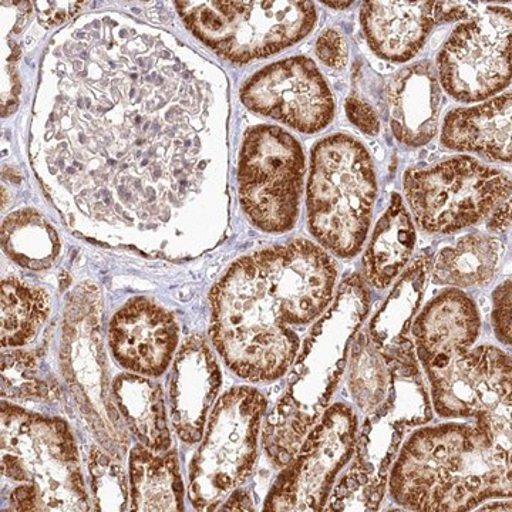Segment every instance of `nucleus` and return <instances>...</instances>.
<instances>
[{
    "label": "nucleus",
    "mask_w": 512,
    "mask_h": 512,
    "mask_svg": "<svg viewBox=\"0 0 512 512\" xmlns=\"http://www.w3.org/2000/svg\"><path fill=\"white\" fill-rule=\"evenodd\" d=\"M416 228L399 194L377 222L363 266L367 284L383 291L393 284L407 265L416 247Z\"/></svg>",
    "instance_id": "4be33fe9"
},
{
    "label": "nucleus",
    "mask_w": 512,
    "mask_h": 512,
    "mask_svg": "<svg viewBox=\"0 0 512 512\" xmlns=\"http://www.w3.org/2000/svg\"><path fill=\"white\" fill-rule=\"evenodd\" d=\"M247 109L299 131L315 134L335 117L336 104L325 77L309 57L269 64L241 89Z\"/></svg>",
    "instance_id": "2eb2a0df"
},
{
    "label": "nucleus",
    "mask_w": 512,
    "mask_h": 512,
    "mask_svg": "<svg viewBox=\"0 0 512 512\" xmlns=\"http://www.w3.org/2000/svg\"><path fill=\"white\" fill-rule=\"evenodd\" d=\"M357 416L346 404L323 413L266 500V511H319L357 443Z\"/></svg>",
    "instance_id": "ddd939ff"
},
{
    "label": "nucleus",
    "mask_w": 512,
    "mask_h": 512,
    "mask_svg": "<svg viewBox=\"0 0 512 512\" xmlns=\"http://www.w3.org/2000/svg\"><path fill=\"white\" fill-rule=\"evenodd\" d=\"M89 467L97 510H124L130 493L123 468L100 450H93L90 454Z\"/></svg>",
    "instance_id": "c756f323"
},
{
    "label": "nucleus",
    "mask_w": 512,
    "mask_h": 512,
    "mask_svg": "<svg viewBox=\"0 0 512 512\" xmlns=\"http://www.w3.org/2000/svg\"><path fill=\"white\" fill-rule=\"evenodd\" d=\"M192 35L235 64L265 59L305 39L315 28L312 2H177Z\"/></svg>",
    "instance_id": "0eeeda50"
},
{
    "label": "nucleus",
    "mask_w": 512,
    "mask_h": 512,
    "mask_svg": "<svg viewBox=\"0 0 512 512\" xmlns=\"http://www.w3.org/2000/svg\"><path fill=\"white\" fill-rule=\"evenodd\" d=\"M504 245L491 235L470 234L454 247L441 249L431 265L434 282L457 288H476L493 281L501 264Z\"/></svg>",
    "instance_id": "393cba45"
},
{
    "label": "nucleus",
    "mask_w": 512,
    "mask_h": 512,
    "mask_svg": "<svg viewBox=\"0 0 512 512\" xmlns=\"http://www.w3.org/2000/svg\"><path fill=\"white\" fill-rule=\"evenodd\" d=\"M315 52L320 62L330 69L343 70L348 64V42L339 30L328 29L320 33L316 40Z\"/></svg>",
    "instance_id": "2f4dec72"
},
{
    "label": "nucleus",
    "mask_w": 512,
    "mask_h": 512,
    "mask_svg": "<svg viewBox=\"0 0 512 512\" xmlns=\"http://www.w3.org/2000/svg\"><path fill=\"white\" fill-rule=\"evenodd\" d=\"M360 22L375 55L387 62L412 60L441 25L439 2H366Z\"/></svg>",
    "instance_id": "6ab92c4d"
},
{
    "label": "nucleus",
    "mask_w": 512,
    "mask_h": 512,
    "mask_svg": "<svg viewBox=\"0 0 512 512\" xmlns=\"http://www.w3.org/2000/svg\"><path fill=\"white\" fill-rule=\"evenodd\" d=\"M2 245L10 259L33 271L55 264L62 251L56 229L35 210L15 212L3 221Z\"/></svg>",
    "instance_id": "bb28decb"
},
{
    "label": "nucleus",
    "mask_w": 512,
    "mask_h": 512,
    "mask_svg": "<svg viewBox=\"0 0 512 512\" xmlns=\"http://www.w3.org/2000/svg\"><path fill=\"white\" fill-rule=\"evenodd\" d=\"M266 407L252 387H234L221 397L191 463L190 500L197 510H215L251 476Z\"/></svg>",
    "instance_id": "9d476101"
},
{
    "label": "nucleus",
    "mask_w": 512,
    "mask_h": 512,
    "mask_svg": "<svg viewBox=\"0 0 512 512\" xmlns=\"http://www.w3.org/2000/svg\"><path fill=\"white\" fill-rule=\"evenodd\" d=\"M441 144L460 153H474L494 163H511V93L447 114Z\"/></svg>",
    "instance_id": "412c9836"
},
{
    "label": "nucleus",
    "mask_w": 512,
    "mask_h": 512,
    "mask_svg": "<svg viewBox=\"0 0 512 512\" xmlns=\"http://www.w3.org/2000/svg\"><path fill=\"white\" fill-rule=\"evenodd\" d=\"M493 328L495 336L505 346H511V281L498 286L493 295Z\"/></svg>",
    "instance_id": "473e14b6"
},
{
    "label": "nucleus",
    "mask_w": 512,
    "mask_h": 512,
    "mask_svg": "<svg viewBox=\"0 0 512 512\" xmlns=\"http://www.w3.org/2000/svg\"><path fill=\"white\" fill-rule=\"evenodd\" d=\"M50 312V296L16 278L2 281V346L28 345L42 329Z\"/></svg>",
    "instance_id": "cd10ccee"
},
{
    "label": "nucleus",
    "mask_w": 512,
    "mask_h": 512,
    "mask_svg": "<svg viewBox=\"0 0 512 512\" xmlns=\"http://www.w3.org/2000/svg\"><path fill=\"white\" fill-rule=\"evenodd\" d=\"M338 265L319 245L293 239L231 265L212 288L210 335L225 365L254 383L286 375L301 332L335 298Z\"/></svg>",
    "instance_id": "f03ea898"
},
{
    "label": "nucleus",
    "mask_w": 512,
    "mask_h": 512,
    "mask_svg": "<svg viewBox=\"0 0 512 512\" xmlns=\"http://www.w3.org/2000/svg\"><path fill=\"white\" fill-rule=\"evenodd\" d=\"M441 89L461 103L490 99L511 83V12L488 6L461 23L437 56Z\"/></svg>",
    "instance_id": "f8f14e48"
},
{
    "label": "nucleus",
    "mask_w": 512,
    "mask_h": 512,
    "mask_svg": "<svg viewBox=\"0 0 512 512\" xmlns=\"http://www.w3.org/2000/svg\"><path fill=\"white\" fill-rule=\"evenodd\" d=\"M377 197L375 165L350 134H332L312 148L308 225L329 254L350 259L365 245Z\"/></svg>",
    "instance_id": "39448f33"
},
{
    "label": "nucleus",
    "mask_w": 512,
    "mask_h": 512,
    "mask_svg": "<svg viewBox=\"0 0 512 512\" xmlns=\"http://www.w3.org/2000/svg\"><path fill=\"white\" fill-rule=\"evenodd\" d=\"M430 420L429 394L419 365L414 360L392 363L386 397L363 424L355 463L335 488L328 510H377L404 434Z\"/></svg>",
    "instance_id": "423d86ee"
},
{
    "label": "nucleus",
    "mask_w": 512,
    "mask_h": 512,
    "mask_svg": "<svg viewBox=\"0 0 512 512\" xmlns=\"http://www.w3.org/2000/svg\"><path fill=\"white\" fill-rule=\"evenodd\" d=\"M109 345L114 359L131 373L163 375L178 345V325L171 313L146 298L127 302L111 319Z\"/></svg>",
    "instance_id": "dca6fc26"
},
{
    "label": "nucleus",
    "mask_w": 512,
    "mask_h": 512,
    "mask_svg": "<svg viewBox=\"0 0 512 512\" xmlns=\"http://www.w3.org/2000/svg\"><path fill=\"white\" fill-rule=\"evenodd\" d=\"M387 97L390 126L400 144L421 147L436 137L443 93L429 60L410 64L394 74Z\"/></svg>",
    "instance_id": "aec40b11"
},
{
    "label": "nucleus",
    "mask_w": 512,
    "mask_h": 512,
    "mask_svg": "<svg viewBox=\"0 0 512 512\" xmlns=\"http://www.w3.org/2000/svg\"><path fill=\"white\" fill-rule=\"evenodd\" d=\"M370 311L369 286L362 276L345 279L335 301L303 343L288 390L266 416L262 440L275 466L285 467L325 413L345 372L350 343Z\"/></svg>",
    "instance_id": "20e7f679"
},
{
    "label": "nucleus",
    "mask_w": 512,
    "mask_h": 512,
    "mask_svg": "<svg viewBox=\"0 0 512 512\" xmlns=\"http://www.w3.org/2000/svg\"><path fill=\"white\" fill-rule=\"evenodd\" d=\"M389 488L413 511H470L511 497V426L477 419L417 430L400 450Z\"/></svg>",
    "instance_id": "7ed1b4c3"
},
{
    "label": "nucleus",
    "mask_w": 512,
    "mask_h": 512,
    "mask_svg": "<svg viewBox=\"0 0 512 512\" xmlns=\"http://www.w3.org/2000/svg\"><path fill=\"white\" fill-rule=\"evenodd\" d=\"M254 504L244 491H234L229 495L227 503L222 505V511H252Z\"/></svg>",
    "instance_id": "e433bc0d"
},
{
    "label": "nucleus",
    "mask_w": 512,
    "mask_h": 512,
    "mask_svg": "<svg viewBox=\"0 0 512 512\" xmlns=\"http://www.w3.org/2000/svg\"><path fill=\"white\" fill-rule=\"evenodd\" d=\"M299 141L278 126L251 127L238 163L239 200L249 222L268 234L295 228L305 177Z\"/></svg>",
    "instance_id": "9b49d317"
},
{
    "label": "nucleus",
    "mask_w": 512,
    "mask_h": 512,
    "mask_svg": "<svg viewBox=\"0 0 512 512\" xmlns=\"http://www.w3.org/2000/svg\"><path fill=\"white\" fill-rule=\"evenodd\" d=\"M346 114L350 123L355 124L362 133L367 136H377L380 131L379 114L375 107L369 101L363 100L362 97L352 94L346 100Z\"/></svg>",
    "instance_id": "72a5a7b5"
},
{
    "label": "nucleus",
    "mask_w": 512,
    "mask_h": 512,
    "mask_svg": "<svg viewBox=\"0 0 512 512\" xmlns=\"http://www.w3.org/2000/svg\"><path fill=\"white\" fill-rule=\"evenodd\" d=\"M221 380L220 366L208 343L198 336L187 340L175 360L170 386L171 419L184 443L202 440Z\"/></svg>",
    "instance_id": "f3484780"
},
{
    "label": "nucleus",
    "mask_w": 512,
    "mask_h": 512,
    "mask_svg": "<svg viewBox=\"0 0 512 512\" xmlns=\"http://www.w3.org/2000/svg\"><path fill=\"white\" fill-rule=\"evenodd\" d=\"M481 316L476 302L460 289H447L427 303L413 323L417 357L424 370L443 366L476 343Z\"/></svg>",
    "instance_id": "a211bd4d"
},
{
    "label": "nucleus",
    "mask_w": 512,
    "mask_h": 512,
    "mask_svg": "<svg viewBox=\"0 0 512 512\" xmlns=\"http://www.w3.org/2000/svg\"><path fill=\"white\" fill-rule=\"evenodd\" d=\"M389 384L386 350L376 346L367 333L355 336L350 360L349 389L357 406L367 413L375 410L386 397Z\"/></svg>",
    "instance_id": "c85d7f7f"
},
{
    "label": "nucleus",
    "mask_w": 512,
    "mask_h": 512,
    "mask_svg": "<svg viewBox=\"0 0 512 512\" xmlns=\"http://www.w3.org/2000/svg\"><path fill=\"white\" fill-rule=\"evenodd\" d=\"M130 497L134 511H183L184 485L174 451L158 456L146 446L130 454Z\"/></svg>",
    "instance_id": "5701e85b"
},
{
    "label": "nucleus",
    "mask_w": 512,
    "mask_h": 512,
    "mask_svg": "<svg viewBox=\"0 0 512 512\" xmlns=\"http://www.w3.org/2000/svg\"><path fill=\"white\" fill-rule=\"evenodd\" d=\"M3 386L8 396L23 399H45L49 396L45 383L35 379L36 363L28 353L15 352L3 356Z\"/></svg>",
    "instance_id": "7c9ffc66"
},
{
    "label": "nucleus",
    "mask_w": 512,
    "mask_h": 512,
    "mask_svg": "<svg viewBox=\"0 0 512 512\" xmlns=\"http://www.w3.org/2000/svg\"><path fill=\"white\" fill-rule=\"evenodd\" d=\"M87 3H74V2H39L37 9H39V20L45 28H53V26L60 25L64 20L73 18L83 6Z\"/></svg>",
    "instance_id": "f704fd0d"
},
{
    "label": "nucleus",
    "mask_w": 512,
    "mask_h": 512,
    "mask_svg": "<svg viewBox=\"0 0 512 512\" xmlns=\"http://www.w3.org/2000/svg\"><path fill=\"white\" fill-rule=\"evenodd\" d=\"M431 271L429 256H420L404 272L380 311L373 316L367 335L380 349H389L406 339L424 296Z\"/></svg>",
    "instance_id": "a878e982"
},
{
    "label": "nucleus",
    "mask_w": 512,
    "mask_h": 512,
    "mask_svg": "<svg viewBox=\"0 0 512 512\" xmlns=\"http://www.w3.org/2000/svg\"><path fill=\"white\" fill-rule=\"evenodd\" d=\"M511 225V201L507 200L503 204L498 205L497 208L490 214V220L487 222V227L490 231L497 232V234H505L510 229Z\"/></svg>",
    "instance_id": "c9c22d12"
},
{
    "label": "nucleus",
    "mask_w": 512,
    "mask_h": 512,
    "mask_svg": "<svg viewBox=\"0 0 512 512\" xmlns=\"http://www.w3.org/2000/svg\"><path fill=\"white\" fill-rule=\"evenodd\" d=\"M403 188L420 229L446 235L480 224L510 200L511 177L476 158L458 156L429 168H409Z\"/></svg>",
    "instance_id": "1a4fd4ad"
},
{
    "label": "nucleus",
    "mask_w": 512,
    "mask_h": 512,
    "mask_svg": "<svg viewBox=\"0 0 512 512\" xmlns=\"http://www.w3.org/2000/svg\"><path fill=\"white\" fill-rule=\"evenodd\" d=\"M2 426L3 476L35 485L45 511L87 510L76 444L64 421L3 404Z\"/></svg>",
    "instance_id": "6e6552de"
},
{
    "label": "nucleus",
    "mask_w": 512,
    "mask_h": 512,
    "mask_svg": "<svg viewBox=\"0 0 512 512\" xmlns=\"http://www.w3.org/2000/svg\"><path fill=\"white\" fill-rule=\"evenodd\" d=\"M434 409L447 419H487L511 426V359L478 346L427 372Z\"/></svg>",
    "instance_id": "4468645a"
},
{
    "label": "nucleus",
    "mask_w": 512,
    "mask_h": 512,
    "mask_svg": "<svg viewBox=\"0 0 512 512\" xmlns=\"http://www.w3.org/2000/svg\"><path fill=\"white\" fill-rule=\"evenodd\" d=\"M113 393L120 412L143 446L165 453L171 446L163 390L146 376L121 375Z\"/></svg>",
    "instance_id": "b1692460"
},
{
    "label": "nucleus",
    "mask_w": 512,
    "mask_h": 512,
    "mask_svg": "<svg viewBox=\"0 0 512 512\" xmlns=\"http://www.w3.org/2000/svg\"><path fill=\"white\" fill-rule=\"evenodd\" d=\"M227 120L218 67L164 30L90 13L47 46L30 157L69 224L174 227L201 251L222 229Z\"/></svg>",
    "instance_id": "f257e3e1"
},
{
    "label": "nucleus",
    "mask_w": 512,
    "mask_h": 512,
    "mask_svg": "<svg viewBox=\"0 0 512 512\" xmlns=\"http://www.w3.org/2000/svg\"><path fill=\"white\" fill-rule=\"evenodd\" d=\"M326 6H329V8L332 9H348L350 6L353 5L352 2H342V3H335V2H326Z\"/></svg>",
    "instance_id": "4c0bfd02"
}]
</instances>
